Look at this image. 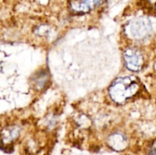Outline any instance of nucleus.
Returning a JSON list of instances; mask_svg holds the SVG:
<instances>
[{"label": "nucleus", "mask_w": 156, "mask_h": 155, "mask_svg": "<svg viewBox=\"0 0 156 155\" xmlns=\"http://www.w3.org/2000/svg\"><path fill=\"white\" fill-rule=\"evenodd\" d=\"M125 142H126V139L121 135H114L112 138L110 139L111 145L115 149L121 150L124 147Z\"/></svg>", "instance_id": "5"}, {"label": "nucleus", "mask_w": 156, "mask_h": 155, "mask_svg": "<svg viewBox=\"0 0 156 155\" xmlns=\"http://www.w3.org/2000/svg\"><path fill=\"white\" fill-rule=\"evenodd\" d=\"M140 89L138 81L134 77L119 78L109 88V94L113 100L123 104L137 94Z\"/></svg>", "instance_id": "1"}, {"label": "nucleus", "mask_w": 156, "mask_h": 155, "mask_svg": "<svg viewBox=\"0 0 156 155\" xmlns=\"http://www.w3.org/2000/svg\"><path fill=\"white\" fill-rule=\"evenodd\" d=\"M152 30L149 20L144 18H139L133 20L129 24L128 31L133 38L143 39L147 36Z\"/></svg>", "instance_id": "2"}, {"label": "nucleus", "mask_w": 156, "mask_h": 155, "mask_svg": "<svg viewBox=\"0 0 156 155\" xmlns=\"http://www.w3.org/2000/svg\"><path fill=\"white\" fill-rule=\"evenodd\" d=\"M100 0H72L71 9L78 13H87L100 4Z\"/></svg>", "instance_id": "4"}, {"label": "nucleus", "mask_w": 156, "mask_h": 155, "mask_svg": "<svg viewBox=\"0 0 156 155\" xmlns=\"http://www.w3.org/2000/svg\"><path fill=\"white\" fill-rule=\"evenodd\" d=\"M125 64L128 69L133 71H139L142 69L144 63L143 54L137 49L129 47L123 53Z\"/></svg>", "instance_id": "3"}]
</instances>
